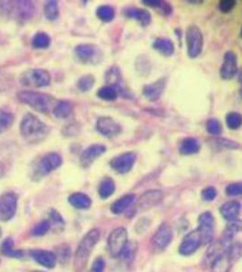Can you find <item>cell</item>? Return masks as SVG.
<instances>
[{
    "instance_id": "obj_1",
    "label": "cell",
    "mask_w": 242,
    "mask_h": 272,
    "mask_svg": "<svg viewBox=\"0 0 242 272\" xmlns=\"http://www.w3.org/2000/svg\"><path fill=\"white\" fill-rule=\"evenodd\" d=\"M49 132V126L29 113L26 114L21 121V136L29 143H36L45 140Z\"/></svg>"
},
{
    "instance_id": "obj_2",
    "label": "cell",
    "mask_w": 242,
    "mask_h": 272,
    "mask_svg": "<svg viewBox=\"0 0 242 272\" xmlns=\"http://www.w3.org/2000/svg\"><path fill=\"white\" fill-rule=\"evenodd\" d=\"M100 231L98 229H93L82 239L75 254V270L76 272H84L94 248L100 240Z\"/></svg>"
},
{
    "instance_id": "obj_3",
    "label": "cell",
    "mask_w": 242,
    "mask_h": 272,
    "mask_svg": "<svg viewBox=\"0 0 242 272\" xmlns=\"http://www.w3.org/2000/svg\"><path fill=\"white\" fill-rule=\"evenodd\" d=\"M35 7L31 1H1L0 14L12 19L24 21L30 19L35 14Z\"/></svg>"
},
{
    "instance_id": "obj_4",
    "label": "cell",
    "mask_w": 242,
    "mask_h": 272,
    "mask_svg": "<svg viewBox=\"0 0 242 272\" xmlns=\"http://www.w3.org/2000/svg\"><path fill=\"white\" fill-rule=\"evenodd\" d=\"M17 99L27 106L32 107L35 111L46 114L53 109V98L50 96L34 92V91H21L17 93Z\"/></svg>"
},
{
    "instance_id": "obj_5",
    "label": "cell",
    "mask_w": 242,
    "mask_h": 272,
    "mask_svg": "<svg viewBox=\"0 0 242 272\" xmlns=\"http://www.w3.org/2000/svg\"><path fill=\"white\" fill-rule=\"evenodd\" d=\"M63 163V158L56 152H48L40 157L33 168V177L42 178L56 171Z\"/></svg>"
},
{
    "instance_id": "obj_6",
    "label": "cell",
    "mask_w": 242,
    "mask_h": 272,
    "mask_svg": "<svg viewBox=\"0 0 242 272\" xmlns=\"http://www.w3.org/2000/svg\"><path fill=\"white\" fill-rule=\"evenodd\" d=\"M187 54L191 58H196L200 56L203 49V35L202 30L196 25L188 26L185 33Z\"/></svg>"
},
{
    "instance_id": "obj_7",
    "label": "cell",
    "mask_w": 242,
    "mask_h": 272,
    "mask_svg": "<svg viewBox=\"0 0 242 272\" xmlns=\"http://www.w3.org/2000/svg\"><path fill=\"white\" fill-rule=\"evenodd\" d=\"M128 242V232L123 227H117L109 234L107 250L113 258H119Z\"/></svg>"
},
{
    "instance_id": "obj_8",
    "label": "cell",
    "mask_w": 242,
    "mask_h": 272,
    "mask_svg": "<svg viewBox=\"0 0 242 272\" xmlns=\"http://www.w3.org/2000/svg\"><path fill=\"white\" fill-rule=\"evenodd\" d=\"M21 85L31 87H45L49 86L51 82V76L48 71L41 68L29 69L25 71L20 76Z\"/></svg>"
},
{
    "instance_id": "obj_9",
    "label": "cell",
    "mask_w": 242,
    "mask_h": 272,
    "mask_svg": "<svg viewBox=\"0 0 242 272\" xmlns=\"http://www.w3.org/2000/svg\"><path fill=\"white\" fill-rule=\"evenodd\" d=\"M76 57L85 64H98L103 59L101 49L93 44H82L75 48Z\"/></svg>"
},
{
    "instance_id": "obj_10",
    "label": "cell",
    "mask_w": 242,
    "mask_h": 272,
    "mask_svg": "<svg viewBox=\"0 0 242 272\" xmlns=\"http://www.w3.org/2000/svg\"><path fill=\"white\" fill-rule=\"evenodd\" d=\"M17 196L14 192H6L0 196V221L8 222L15 216Z\"/></svg>"
},
{
    "instance_id": "obj_11",
    "label": "cell",
    "mask_w": 242,
    "mask_h": 272,
    "mask_svg": "<svg viewBox=\"0 0 242 272\" xmlns=\"http://www.w3.org/2000/svg\"><path fill=\"white\" fill-rule=\"evenodd\" d=\"M136 153L133 151H127L120 155L114 157L110 161V166L118 173L124 174L131 171L136 161Z\"/></svg>"
},
{
    "instance_id": "obj_12",
    "label": "cell",
    "mask_w": 242,
    "mask_h": 272,
    "mask_svg": "<svg viewBox=\"0 0 242 272\" xmlns=\"http://www.w3.org/2000/svg\"><path fill=\"white\" fill-rule=\"evenodd\" d=\"M214 217L211 212H203L199 217L198 232L202 238V243H211L214 237Z\"/></svg>"
},
{
    "instance_id": "obj_13",
    "label": "cell",
    "mask_w": 242,
    "mask_h": 272,
    "mask_svg": "<svg viewBox=\"0 0 242 272\" xmlns=\"http://www.w3.org/2000/svg\"><path fill=\"white\" fill-rule=\"evenodd\" d=\"M96 129L102 136L107 138H114L121 134V126L111 117L103 116L96 121Z\"/></svg>"
},
{
    "instance_id": "obj_14",
    "label": "cell",
    "mask_w": 242,
    "mask_h": 272,
    "mask_svg": "<svg viewBox=\"0 0 242 272\" xmlns=\"http://www.w3.org/2000/svg\"><path fill=\"white\" fill-rule=\"evenodd\" d=\"M173 233L171 226L164 222L155 232L151 240V245L155 251H163L172 242Z\"/></svg>"
},
{
    "instance_id": "obj_15",
    "label": "cell",
    "mask_w": 242,
    "mask_h": 272,
    "mask_svg": "<svg viewBox=\"0 0 242 272\" xmlns=\"http://www.w3.org/2000/svg\"><path fill=\"white\" fill-rule=\"evenodd\" d=\"M202 238L200 233L196 231L188 233L185 237L183 238L182 243L179 248V252L183 256L192 255L200 248L202 244Z\"/></svg>"
},
{
    "instance_id": "obj_16",
    "label": "cell",
    "mask_w": 242,
    "mask_h": 272,
    "mask_svg": "<svg viewBox=\"0 0 242 272\" xmlns=\"http://www.w3.org/2000/svg\"><path fill=\"white\" fill-rule=\"evenodd\" d=\"M238 73V57L237 55L232 52L228 51L224 55L223 64H222L220 75L223 79L230 80L232 79Z\"/></svg>"
},
{
    "instance_id": "obj_17",
    "label": "cell",
    "mask_w": 242,
    "mask_h": 272,
    "mask_svg": "<svg viewBox=\"0 0 242 272\" xmlns=\"http://www.w3.org/2000/svg\"><path fill=\"white\" fill-rule=\"evenodd\" d=\"M106 151V146L101 143H95L86 148L80 155V163L83 167H89L94 161Z\"/></svg>"
},
{
    "instance_id": "obj_18",
    "label": "cell",
    "mask_w": 242,
    "mask_h": 272,
    "mask_svg": "<svg viewBox=\"0 0 242 272\" xmlns=\"http://www.w3.org/2000/svg\"><path fill=\"white\" fill-rule=\"evenodd\" d=\"M162 199H163V193L161 191L159 190L148 191L144 192L139 199V202L137 203V209L141 212L146 211L148 209L156 206L159 202H161Z\"/></svg>"
},
{
    "instance_id": "obj_19",
    "label": "cell",
    "mask_w": 242,
    "mask_h": 272,
    "mask_svg": "<svg viewBox=\"0 0 242 272\" xmlns=\"http://www.w3.org/2000/svg\"><path fill=\"white\" fill-rule=\"evenodd\" d=\"M31 257L41 266L46 269H53L56 266V255L54 252L45 250H34L31 252Z\"/></svg>"
},
{
    "instance_id": "obj_20",
    "label": "cell",
    "mask_w": 242,
    "mask_h": 272,
    "mask_svg": "<svg viewBox=\"0 0 242 272\" xmlns=\"http://www.w3.org/2000/svg\"><path fill=\"white\" fill-rule=\"evenodd\" d=\"M165 86H166V79L161 78L144 86L142 89V94L147 99L151 101H155L161 97L163 91L165 89Z\"/></svg>"
},
{
    "instance_id": "obj_21",
    "label": "cell",
    "mask_w": 242,
    "mask_h": 272,
    "mask_svg": "<svg viewBox=\"0 0 242 272\" xmlns=\"http://www.w3.org/2000/svg\"><path fill=\"white\" fill-rule=\"evenodd\" d=\"M123 13L126 17L137 21L141 26H147L151 23V13L145 9L137 7H128Z\"/></svg>"
},
{
    "instance_id": "obj_22",
    "label": "cell",
    "mask_w": 242,
    "mask_h": 272,
    "mask_svg": "<svg viewBox=\"0 0 242 272\" xmlns=\"http://www.w3.org/2000/svg\"><path fill=\"white\" fill-rule=\"evenodd\" d=\"M222 217L228 222L236 221L241 212V203L237 201L225 202L220 209Z\"/></svg>"
},
{
    "instance_id": "obj_23",
    "label": "cell",
    "mask_w": 242,
    "mask_h": 272,
    "mask_svg": "<svg viewBox=\"0 0 242 272\" xmlns=\"http://www.w3.org/2000/svg\"><path fill=\"white\" fill-rule=\"evenodd\" d=\"M232 261L227 250L219 255L211 264L212 272H229L232 266Z\"/></svg>"
},
{
    "instance_id": "obj_24",
    "label": "cell",
    "mask_w": 242,
    "mask_h": 272,
    "mask_svg": "<svg viewBox=\"0 0 242 272\" xmlns=\"http://www.w3.org/2000/svg\"><path fill=\"white\" fill-rule=\"evenodd\" d=\"M201 149L200 142L194 137H186L182 140L179 147V151L182 155H192L196 154Z\"/></svg>"
},
{
    "instance_id": "obj_25",
    "label": "cell",
    "mask_w": 242,
    "mask_h": 272,
    "mask_svg": "<svg viewBox=\"0 0 242 272\" xmlns=\"http://www.w3.org/2000/svg\"><path fill=\"white\" fill-rule=\"evenodd\" d=\"M73 113V105L69 101L60 100L53 106L52 114L57 119H66Z\"/></svg>"
},
{
    "instance_id": "obj_26",
    "label": "cell",
    "mask_w": 242,
    "mask_h": 272,
    "mask_svg": "<svg viewBox=\"0 0 242 272\" xmlns=\"http://www.w3.org/2000/svg\"><path fill=\"white\" fill-rule=\"evenodd\" d=\"M71 205L79 210H86L91 207L92 200L90 197L82 192H75L68 198Z\"/></svg>"
},
{
    "instance_id": "obj_27",
    "label": "cell",
    "mask_w": 242,
    "mask_h": 272,
    "mask_svg": "<svg viewBox=\"0 0 242 272\" xmlns=\"http://www.w3.org/2000/svg\"><path fill=\"white\" fill-rule=\"evenodd\" d=\"M152 47L158 51L162 56H171L174 53V44L171 39L165 37L157 38L153 42Z\"/></svg>"
},
{
    "instance_id": "obj_28",
    "label": "cell",
    "mask_w": 242,
    "mask_h": 272,
    "mask_svg": "<svg viewBox=\"0 0 242 272\" xmlns=\"http://www.w3.org/2000/svg\"><path fill=\"white\" fill-rule=\"evenodd\" d=\"M121 72L118 67L113 66L106 71V82L107 86H115L116 88H118L121 93H123L121 86Z\"/></svg>"
},
{
    "instance_id": "obj_29",
    "label": "cell",
    "mask_w": 242,
    "mask_h": 272,
    "mask_svg": "<svg viewBox=\"0 0 242 272\" xmlns=\"http://www.w3.org/2000/svg\"><path fill=\"white\" fill-rule=\"evenodd\" d=\"M134 198L135 196L133 194H127V195L121 197L119 200H117L116 202L112 204V212L115 214H121L130 207L131 203L133 202Z\"/></svg>"
},
{
    "instance_id": "obj_30",
    "label": "cell",
    "mask_w": 242,
    "mask_h": 272,
    "mask_svg": "<svg viewBox=\"0 0 242 272\" xmlns=\"http://www.w3.org/2000/svg\"><path fill=\"white\" fill-rule=\"evenodd\" d=\"M229 222L230 223L226 228V230L223 232V237L221 240L223 243H225L228 246H230L232 244L231 242H232V239L242 229V222L240 220Z\"/></svg>"
},
{
    "instance_id": "obj_31",
    "label": "cell",
    "mask_w": 242,
    "mask_h": 272,
    "mask_svg": "<svg viewBox=\"0 0 242 272\" xmlns=\"http://www.w3.org/2000/svg\"><path fill=\"white\" fill-rule=\"evenodd\" d=\"M115 192H116V183L114 180L110 177H106L105 179H103L98 188L99 196L101 197L102 199L106 200L107 198L112 196Z\"/></svg>"
},
{
    "instance_id": "obj_32",
    "label": "cell",
    "mask_w": 242,
    "mask_h": 272,
    "mask_svg": "<svg viewBox=\"0 0 242 272\" xmlns=\"http://www.w3.org/2000/svg\"><path fill=\"white\" fill-rule=\"evenodd\" d=\"M120 94H121V92L118 88H116L115 86L106 85V86H102L101 88H99V90L97 91V93H96V96L105 101H115L118 98V96Z\"/></svg>"
},
{
    "instance_id": "obj_33",
    "label": "cell",
    "mask_w": 242,
    "mask_h": 272,
    "mask_svg": "<svg viewBox=\"0 0 242 272\" xmlns=\"http://www.w3.org/2000/svg\"><path fill=\"white\" fill-rule=\"evenodd\" d=\"M142 3L145 5L150 6L159 11L161 14L164 15H171L172 13V6L170 3L161 0H144Z\"/></svg>"
},
{
    "instance_id": "obj_34",
    "label": "cell",
    "mask_w": 242,
    "mask_h": 272,
    "mask_svg": "<svg viewBox=\"0 0 242 272\" xmlns=\"http://www.w3.org/2000/svg\"><path fill=\"white\" fill-rule=\"evenodd\" d=\"M96 15L99 20L109 23L114 20L116 16V11L112 5H102L96 9Z\"/></svg>"
},
{
    "instance_id": "obj_35",
    "label": "cell",
    "mask_w": 242,
    "mask_h": 272,
    "mask_svg": "<svg viewBox=\"0 0 242 272\" xmlns=\"http://www.w3.org/2000/svg\"><path fill=\"white\" fill-rule=\"evenodd\" d=\"M51 44V38L49 35L45 32H38L35 34L32 39V45L36 49H45Z\"/></svg>"
},
{
    "instance_id": "obj_36",
    "label": "cell",
    "mask_w": 242,
    "mask_h": 272,
    "mask_svg": "<svg viewBox=\"0 0 242 272\" xmlns=\"http://www.w3.org/2000/svg\"><path fill=\"white\" fill-rule=\"evenodd\" d=\"M15 120V117L10 112L4 109H0V134L6 131L10 128Z\"/></svg>"
},
{
    "instance_id": "obj_37",
    "label": "cell",
    "mask_w": 242,
    "mask_h": 272,
    "mask_svg": "<svg viewBox=\"0 0 242 272\" xmlns=\"http://www.w3.org/2000/svg\"><path fill=\"white\" fill-rule=\"evenodd\" d=\"M13 245H14L13 241L11 239H6L1 246V252L4 255L8 256V257L17 258V259L23 257V255H24L23 252L18 251V250H14Z\"/></svg>"
},
{
    "instance_id": "obj_38",
    "label": "cell",
    "mask_w": 242,
    "mask_h": 272,
    "mask_svg": "<svg viewBox=\"0 0 242 272\" xmlns=\"http://www.w3.org/2000/svg\"><path fill=\"white\" fill-rule=\"evenodd\" d=\"M96 84V78L93 75H86V76H81L80 78L76 83L77 88L83 92L86 93L87 91L91 90Z\"/></svg>"
},
{
    "instance_id": "obj_39",
    "label": "cell",
    "mask_w": 242,
    "mask_h": 272,
    "mask_svg": "<svg viewBox=\"0 0 242 272\" xmlns=\"http://www.w3.org/2000/svg\"><path fill=\"white\" fill-rule=\"evenodd\" d=\"M45 15L48 20H56L59 16V7L56 1H48L45 5Z\"/></svg>"
},
{
    "instance_id": "obj_40",
    "label": "cell",
    "mask_w": 242,
    "mask_h": 272,
    "mask_svg": "<svg viewBox=\"0 0 242 272\" xmlns=\"http://www.w3.org/2000/svg\"><path fill=\"white\" fill-rule=\"evenodd\" d=\"M226 124L232 130H237L242 124V115L237 112H231L226 116Z\"/></svg>"
},
{
    "instance_id": "obj_41",
    "label": "cell",
    "mask_w": 242,
    "mask_h": 272,
    "mask_svg": "<svg viewBox=\"0 0 242 272\" xmlns=\"http://www.w3.org/2000/svg\"><path fill=\"white\" fill-rule=\"evenodd\" d=\"M137 251V244L135 242H128L126 246L121 252L120 257L123 262H131L135 256Z\"/></svg>"
},
{
    "instance_id": "obj_42",
    "label": "cell",
    "mask_w": 242,
    "mask_h": 272,
    "mask_svg": "<svg viewBox=\"0 0 242 272\" xmlns=\"http://www.w3.org/2000/svg\"><path fill=\"white\" fill-rule=\"evenodd\" d=\"M206 129L212 136H219L222 132V123L215 118L209 119L206 124Z\"/></svg>"
},
{
    "instance_id": "obj_43",
    "label": "cell",
    "mask_w": 242,
    "mask_h": 272,
    "mask_svg": "<svg viewBox=\"0 0 242 272\" xmlns=\"http://www.w3.org/2000/svg\"><path fill=\"white\" fill-rule=\"evenodd\" d=\"M49 229H50V222L48 221H42L33 228L32 233L35 236H43L49 231Z\"/></svg>"
},
{
    "instance_id": "obj_44",
    "label": "cell",
    "mask_w": 242,
    "mask_h": 272,
    "mask_svg": "<svg viewBox=\"0 0 242 272\" xmlns=\"http://www.w3.org/2000/svg\"><path fill=\"white\" fill-rule=\"evenodd\" d=\"M237 5V1L235 0H222L219 3V9L224 14L232 12Z\"/></svg>"
},
{
    "instance_id": "obj_45",
    "label": "cell",
    "mask_w": 242,
    "mask_h": 272,
    "mask_svg": "<svg viewBox=\"0 0 242 272\" xmlns=\"http://www.w3.org/2000/svg\"><path fill=\"white\" fill-rule=\"evenodd\" d=\"M214 141L217 143L218 145L222 146L225 149L236 150V149H239L241 147V145L238 143L237 141H232V140L225 139V138H218V139H215Z\"/></svg>"
},
{
    "instance_id": "obj_46",
    "label": "cell",
    "mask_w": 242,
    "mask_h": 272,
    "mask_svg": "<svg viewBox=\"0 0 242 272\" xmlns=\"http://www.w3.org/2000/svg\"><path fill=\"white\" fill-rule=\"evenodd\" d=\"M226 194L229 196L235 197L240 196L242 192V186L241 182L237 183H232L226 187Z\"/></svg>"
},
{
    "instance_id": "obj_47",
    "label": "cell",
    "mask_w": 242,
    "mask_h": 272,
    "mask_svg": "<svg viewBox=\"0 0 242 272\" xmlns=\"http://www.w3.org/2000/svg\"><path fill=\"white\" fill-rule=\"evenodd\" d=\"M217 190L214 187H207L202 192V198L206 202H212L217 197Z\"/></svg>"
},
{
    "instance_id": "obj_48",
    "label": "cell",
    "mask_w": 242,
    "mask_h": 272,
    "mask_svg": "<svg viewBox=\"0 0 242 272\" xmlns=\"http://www.w3.org/2000/svg\"><path fill=\"white\" fill-rule=\"evenodd\" d=\"M106 268V262L102 257L97 258L93 263L91 272H104Z\"/></svg>"
},
{
    "instance_id": "obj_49",
    "label": "cell",
    "mask_w": 242,
    "mask_h": 272,
    "mask_svg": "<svg viewBox=\"0 0 242 272\" xmlns=\"http://www.w3.org/2000/svg\"><path fill=\"white\" fill-rule=\"evenodd\" d=\"M51 220L55 223H57V224H61V223H64V221L62 219L60 214L56 211H52L50 213Z\"/></svg>"
},
{
    "instance_id": "obj_50",
    "label": "cell",
    "mask_w": 242,
    "mask_h": 272,
    "mask_svg": "<svg viewBox=\"0 0 242 272\" xmlns=\"http://www.w3.org/2000/svg\"><path fill=\"white\" fill-rule=\"evenodd\" d=\"M1 233H2V232H1V230H0V236H1Z\"/></svg>"
},
{
    "instance_id": "obj_51",
    "label": "cell",
    "mask_w": 242,
    "mask_h": 272,
    "mask_svg": "<svg viewBox=\"0 0 242 272\" xmlns=\"http://www.w3.org/2000/svg\"></svg>"
}]
</instances>
